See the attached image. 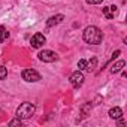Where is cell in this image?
<instances>
[{"instance_id": "1", "label": "cell", "mask_w": 127, "mask_h": 127, "mask_svg": "<svg viewBox=\"0 0 127 127\" xmlns=\"http://www.w3.org/2000/svg\"><path fill=\"white\" fill-rule=\"evenodd\" d=\"M84 40L90 45H99L103 40V33L96 26H88L84 30Z\"/></svg>"}, {"instance_id": "2", "label": "cell", "mask_w": 127, "mask_h": 127, "mask_svg": "<svg viewBox=\"0 0 127 127\" xmlns=\"http://www.w3.org/2000/svg\"><path fill=\"white\" fill-rule=\"evenodd\" d=\"M34 111H36V106L33 103L24 102L17 109V118H20V120H29V118H32L34 115Z\"/></svg>"}, {"instance_id": "3", "label": "cell", "mask_w": 127, "mask_h": 127, "mask_svg": "<svg viewBox=\"0 0 127 127\" xmlns=\"http://www.w3.org/2000/svg\"><path fill=\"white\" fill-rule=\"evenodd\" d=\"M37 55H39V60L43 61V63H52V61L58 60V55H57L54 51H51V49H43V51H40Z\"/></svg>"}, {"instance_id": "4", "label": "cell", "mask_w": 127, "mask_h": 127, "mask_svg": "<svg viewBox=\"0 0 127 127\" xmlns=\"http://www.w3.org/2000/svg\"><path fill=\"white\" fill-rule=\"evenodd\" d=\"M23 79L26 82H37V81H40V75L34 69H26V70H23Z\"/></svg>"}, {"instance_id": "5", "label": "cell", "mask_w": 127, "mask_h": 127, "mask_svg": "<svg viewBox=\"0 0 127 127\" xmlns=\"http://www.w3.org/2000/svg\"><path fill=\"white\" fill-rule=\"evenodd\" d=\"M84 75H82V70H76L70 75V84L75 87V88H79L82 84H84Z\"/></svg>"}, {"instance_id": "6", "label": "cell", "mask_w": 127, "mask_h": 127, "mask_svg": "<svg viewBox=\"0 0 127 127\" xmlns=\"http://www.w3.org/2000/svg\"><path fill=\"white\" fill-rule=\"evenodd\" d=\"M45 42H46V37H45L42 33H36V34H33L32 39H30V43H32L33 48H40V46L45 45Z\"/></svg>"}, {"instance_id": "7", "label": "cell", "mask_w": 127, "mask_h": 127, "mask_svg": "<svg viewBox=\"0 0 127 127\" xmlns=\"http://www.w3.org/2000/svg\"><path fill=\"white\" fill-rule=\"evenodd\" d=\"M63 20H64V15L63 14H57V15H52L46 20V27H54L60 23H63Z\"/></svg>"}, {"instance_id": "8", "label": "cell", "mask_w": 127, "mask_h": 127, "mask_svg": "<svg viewBox=\"0 0 127 127\" xmlns=\"http://www.w3.org/2000/svg\"><path fill=\"white\" fill-rule=\"evenodd\" d=\"M117 12H118V8H117L115 5H112V6H105V8H103V15L106 17V20H112V18L117 15Z\"/></svg>"}, {"instance_id": "9", "label": "cell", "mask_w": 127, "mask_h": 127, "mask_svg": "<svg viewBox=\"0 0 127 127\" xmlns=\"http://www.w3.org/2000/svg\"><path fill=\"white\" fill-rule=\"evenodd\" d=\"M124 66H126V61H124V60H118L117 63H114V64L111 66L109 72H111L112 75H115V73H118V72H120V70H121Z\"/></svg>"}, {"instance_id": "10", "label": "cell", "mask_w": 127, "mask_h": 127, "mask_svg": "<svg viewBox=\"0 0 127 127\" xmlns=\"http://www.w3.org/2000/svg\"><path fill=\"white\" fill-rule=\"evenodd\" d=\"M109 117H111L112 120H118V118H121V117H123V109H121L120 106L111 108V109H109Z\"/></svg>"}, {"instance_id": "11", "label": "cell", "mask_w": 127, "mask_h": 127, "mask_svg": "<svg viewBox=\"0 0 127 127\" xmlns=\"http://www.w3.org/2000/svg\"><path fill=\"white\" fill-rule=\"evenodd\" d=\"M8 37H9V32L6 30L5 26H2V27H0V43H3Z\"/></svg>"}, {"instance_id": "12", "label": "cell", "mask_w": 127, "mask_h": 127, "mask_svg": "<svg viewBox=\"0 0 127 127\" xmlns=\"http://www.w3.org/2000/svg\"><path fill=\"white\" fill-rule=\"evenodd\" d=\"M96 64H97V58H91V61H90V63H87V67H85V70H88V72L94 70Z\"/></svg>"}, {"instance_id": "13", "label": "cell", "mask_w": 127, "mask_h": 127, "mask_svg": "<svg viewBox=\"0 0 127 127\" xmlns=\"http://www.w3.org/2000/svg\"><path fill=\"white\" fill-rule=\"evenodd\" d=\"M85 67H87V60L81 58L78 61V70H85Z\"/></svg>"}, {"instance_id": "14", "label": "cell", "mask_w": 127, "mask_h": 127, "mask_svg": "<svg viewBox=\"0 0 127 127\" xmlns=\"http://www.w3.org/2000/svg\"><path fill=\"white\" fill-rule=\"evenodd\" d=\"M8 76V69L5 66H0V79H5Z\"/></svg>"}, {"instance_id": "15", "label": "cell", "mask_w": 127, "mask_h": 127, "mask_svg": "<svg viewBox=\"0 0 127 127\" xmlns=\"http://www.w3.org/2000/svg\"><path fill=\"white\" fill-rule=\"evenodd\" d=\"M9 126H21V120H20V118L12 120V121H9Z\"/></svg>"}, {"instance_id": "16", "label": "cell", "mask_w": 127, "mask_h": 127, "mask_svg": "<svg viewBox=\"0 0 127 127\" xmlns=\"http://www.w3.org/2000/svg\"><path fill=\"white\" fill-rule=\"evenodd\" d=\"M85 2H87L88 5H99V3L103 2V0H85Z\"/></svg>"}]
</instances>
